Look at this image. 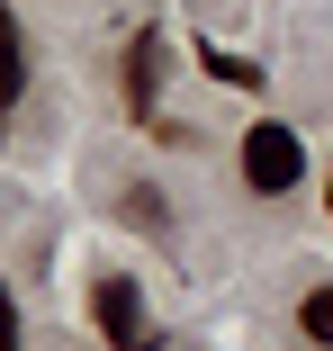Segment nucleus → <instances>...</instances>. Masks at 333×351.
Instances as JSON below:
<instances>
[{"mask_svg":"<svg viewBox=\"0 0 333 351\" xmlns=\"http://www.w3.org/2000/svg\"><path fill=\"white\" fill-rule=\"evenodd\" d=\"M162 90V36H136L126 45V108H153Z\"/></svg>","mask_w":333,"mask_h":351,"instance_id":"7ed1b4c3","label":"nucleus"},{"mask_svg":"<svg viewBox=\"0 0 333 351\" xmlns=\"http://www.w3.org/2000/svg\"><path fill=\"white\" fill-rule=\"evenodd\" d=\"M90 315H99L108 351H153V324H145V289H136L126 270H108L99 289H90Z\"/></svg>","mask_w":333,"mask_h":351,"instance_id":"f03ea898","label":"nucleus"},{"mask_svg":"<svg viewBox=\"0 0 333 351\" xmlns=\"http://www.w3.org/2000/svg\"><path fill=\"white\" fill-rule=\"evenodd\" d=\"M297 333L333 351V289H306V306H297Z\"/></svg>","mask_w":333,"mask_h":351,"instance_id":"20e7f679","label":"nucleus"},{"mask_svg":"<svg viewBox=\"0 0 333 351\" xmlns=\"http://www.w3.org/2000/svg\"><path fill=\"white\" fill-rule=\"evenodd\" d=\"M324 207H333V189H324Z\"/></svg>","mask_w":333,"mask_h":351,"instance_id":"39448f33","label":"nucleus"},{"mask_svg":"<svg viewBox=\"0 0 333 351\" xmlns=\"http://www.w3.org/2000/svg\"><path fill=\"white\" fill-rule=\"evenodd\" d=\"M306 180V145L280 126V117H261L252 135H243V189H261V198H288Z\"/></svg>","mask_w":333,"mask_h":351,"instance_id":"f257e3e1","label":"nucleus"}]
</instances>
